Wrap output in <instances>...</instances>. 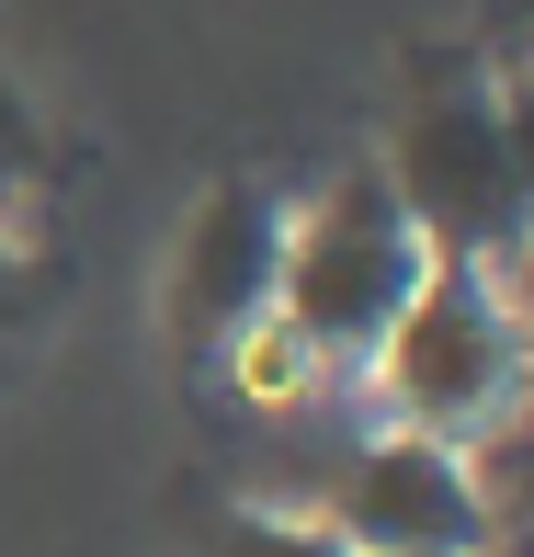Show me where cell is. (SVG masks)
I'll return each mask as SVG.
<instances>
[{
	"label": "cell",
	"instance_id": "obj_1",
	"mask_svg": "<svg viewBox=\"0 0 534 557\" xmlns=\"http://www.w3.org/2000/svg\"><path fill=\"white\" fill-rule=\"evenodd\" d=\"M421 273H432L421 227L398 216V194L375 183V171H352V183L319 194L308 227H285L273 296H285V331L308 352H375L398 331V308L421 296Z\"/></svg>",
	"mask_w": 534,
	"mask_h": 557
},
{
	"label": "cell",
	"instance_id": "obj_2",
	"mask_svg": "<svg viewBox=\"0 0 534 557\" xmlns=\"http://www.w3.org/2000/svg\"><path fill=\"white\" fill-rule=\"evenodd\" d=\"M375 183L398 194V216L421 227L432 262H512L523 194H512V160H500L489 91H421L398 114V148H387Z\"/></svg>",
	"mask_w": 534,
	"mask_h": 557
},
{
	"label": "cell",
	"instance_id": "obj_3",
	"mask_svg": "<svg viewBox=\"0 0 534 557\" xmlns=\"http://www.w3.org/2000/svg\"><path fill=\"white\" fill-rule=\"evenodd\" d=\"M375 352H387V398L410 421H432V433L444 421H489L523 387V319L477 285V262H432Z\"/></svg>",
	"mask_w": 534,
	"mask_h": 557
},
{
	"label": "cell",
	"instance_id": "obj_4",
	"mask_svg": "<svg viewBox=\"0 0 534 557\" xmlns=\"http://www.w3.org/2000/svg\"><path fill=\"white\" fill-rule=\"evenodd\" d=\"M330 523L352 557H477L489 546V500L432 433H387L352 444L330 478Z\"/></svg>",
	"mask_w": 534,
	"mask_h": 557
},
{
	"label": "cell",
	"instance_id": "obj_5",
	"mask_svg": "<svg viewBox=\"0 0 534 557\" xmlns=\"http://www.w3.org/2000/svg\"><path fill=\"white\" fill-rule=\"evenodd\" d=\"M273 262H285V216H273L262 194H216V206L194 216V239H183V285H171L183 331H239L273 296Z\"/></svg>",
	"mask_w": 534,
	"mask_h": 557
},
{
	"label": "cell",
	"instance_id": "obj_6",
	"mask_svg": "<svg viewBox=\"0 0 534 557\" xmlns=\"http://www.w3.org/2000/svg\"><path fill=\"white\" fill-rule=\"evenodd\" d=\"M216 557H352L330 523H285V512H239L216 523Z\"/></svg>",
	"mask_w": 534,
	"mask_h": 557
},
{
	"label": "cell",
	"instance_id": "obj_7",
	"mask_svg": "<svg viewBox=\"0 0 534 557\" xmlns=\"http://www.w3.org/2000/svg\"><path fill=\"white\" fill-rule=\"evenodd\" d=\"M500 160H512V194H523V227H534V69H523V81L512 91H500Z\"/></svg>",
	"mask_w": 534,
	"mask_h": 557
},
{
	"label": "cell",
	"instance_id": "obj_8",
	"mask_svg": "<svg viewBox=\"0 0 534 557\" xmlns=\"http://www.w3.org/2000/svg\"><path fill=\"white\" fill-rule=\"evenodd\" d=\"M35 160H46V125H35V103H23L12 81H0V194L35 183Z\"/></svg>",
	"mask_w": 534,
	"mask_h": 557
},
{
	"label": "cell",
	"instance_id": "obj_9",
	"mask_svg": "<svg viewBox=\"0 0 534 557\" xmlns=\"http://www.w3.org/2000/svg\"><path fill=\"white\" fill-rule=\"evenodd\" d=\"M500 308H512L523 331H534V227H523V239H512V296H500Z\"/></svg>",
	"mask_w": 534,
	"mask_h": 557
},
{
	"label": "cell",
	"instance_id": "obj_10",
	"mask_svg": "<svg viewBox=\"0 0 534 557\" xmlns=\"http://www.w3.org/2000/svg\"><path fill=\"white\" fill-rule=\"evenodd\" d=\"M500 478H512V490L534 500V433H512V455H500Z\"/></svg>",
	"mask_w": 534,
	"mask_h": 557
},
{
	"label": "cell",
	"instance_id": "obj_11",
	"mask_svg": "<svg viewBox=\"0 0 534 557\" xmlns=\"http://www.w3.org/2000/svg\"><path fill=\"white\" fill-rule=\"evenodd\" d=\"M23 308V262H12V239H0V319Z\"/></svg>",
	"mask_w": 534,
	"mask_h": 557
},
{
	"label": "cell",
	"instance_id": "obj_12",
	"mask_svg": "<svg viewBox=\"0 0 534 557\" xmlns=\"http://www.w3.org/2000/svg\"><path fill=\"white\" fill-rule=\"evenodd\" d=\"M523 342H534V331H523ZM523 387H534V352H523Z\"/></svg>",
	"mask_w": 534,
	"mask_h": 557
}]
</instances>
